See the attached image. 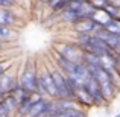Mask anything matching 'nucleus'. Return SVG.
<instances>
[{"label":"nucleus","mask_w":120,"mask_h":117,"mask_svg":"<svg viewBox=\"0 0 120 117\" xmlns=\"http://www.w3.org/2000/svg\"><path fill=\"white\" fill-rule=\"evenodd\" d=\"M37 73L38 67L32 59H27L23 65V70L17 75V81L20 88L26 94H35L37 93Z\"/></svg>","instance_id":"f257e3e1"},{"label":"nucleus","mask_w":120,"mask_h":117,"mask_svg":"<svg viewBox=\"0 0 120 117\" xmlns=\"http://www.w3.org/2000/svg\"><path fill=\"white\" fill-rule=\"evenodd\" d=\"M37 93H40L43 97L47 99H58L56 96V90L53 85V79L50 76L49 67L46 65H40L38 67V73H37Z\"/></svg>","instance_id":"f03ea898"},{"label":"nucleus","mask_w":120,"mask_h":117,"mask_svg":"<svg viewBox=\"0 0 120 117\" xmlns=\"http://www.w3.org/2000/svg\"><path fill=\"white\" fill-rule=\"evenodd\" d=\"M52 114H53V100L43 97L40 93H37L26 117H52Z\"/></svg>","instance_id":"7ed1b4c3"},{"label":"nucleus","mask_w":120,"mask_h":117,"mask_svg":"<svg viewBox=\"0 0 120 117\" xmlns=\"http://www.w3.org/2000/svg\"><path fill=\"white\" fill-rule=\"evenodd\" d=\"M55 52L62 55L65 59H68L73 64H82V58H84V52L78 47L76 43H59L55 44Z\"/></svg>","instance_id":"20e7f679"},{"label":"nucleus","mask_w":120,"mask_h":117,"mask_svg":"<svg viewBox=\"0 0 120 117\" xmlns=\"http://www.w3.org/2000/svg\"><path fill=\"white\" fill-rule=\"evenodd\" d=\"M49 72H50V76L53 79V85H55L58 99H73V96H71L70 90H68V87H67L65 75L62 73L59 68H56L55 65H53V67H49Z\"/></svg>","instance_id":"39448f33"},{"label":"nucleus","mask_w":120,"mask_h":117,"mask_svg":"<svg viewBox=\"0 0 120 117\" xmlns=\"http://www.w3.org/2000/svg\"><path fill=\"white\" fill-rule=\"evenodd\" d=\"M82 88H84V90L88 93V96L91 97L94 106H105L106 105V100L103 99L102 93H100L99 84H97V81L93 76H90V75H88L87 79L82 82Z\"/></svg>","instance_id":"423d86ee"},{"label":"nucleus","mask_w":120,"mask_h":117,"mask_svg":"<svg viewBox=\"0 0 120 117\" xmlns=\"http://www.w3.org/2000/svg\"><path fill=\"white\" fill-rule=\"evenodd\" d=\"M52 59H53V65H55L56 68H59V70H61L64 75H67V76H68V75L73 73L75 65H76V64L70 62L68 59H65L64 56L59 55L58 52H55V50L52 52Z\"/></svg>","instance_id":"0eeeda50"},{"label":"nucleus","mask_w":120,"mask_h":117,"mask_svg":"<svg viewBox=\"0 0 120 117\" xmlns=\"http://www.w3.org/2000/svg\"><path fill=\"white\" fill-rule=\"evenodd\" d=\"M73 29L78 35H91L97 29V26L91 18H85V20H81L76 24H73Z\"/></svg>","instance_id":"6e6552de"},{"label":"nucleus","mask_w":120,"mask_h":117,"mask_svg":"<svg viewBox=\"0 0 120 117\" xmlns=\"http://www.w3.org/2000/svg\"><path fill=\"white\" fill-rule=\"evenodd\" d=\"M18 85V81H17V75L15 73H11V70H8L6 73H3L0 76V87L3 88L6 94L11 93L15 87Z\"/></svg>","instance_id":"1a4fd4ad"},{"label":"nucleus","mask_w":120,"mask_h":117,"mask_svg":"<svg viewBox=\"0 0 120 117\" xmlns=\"http://www.w3.org/2000/svg\"><path fill=\"white\" fill-rule=\"evenodd\" d=\"M18 23V15L14 12V9L0 8V24L8 27H14Z\"/></svg>","instance_id":"9d476101"},{"label":"nucleus","mask_w":120,"mask_h":117,"mask_svg":"<svg viewBox=\"0 0 120 117\" xmlns=\"http://www.w3.org/2000/svg\"><path fill=\"white\" fill-rule=\"evenodd\" d=\"M35 96H37V93L35 94H26V96H24L23 99L18 102L17 109H15L14 116L15 117H26L27 113H29L30 105H32V102H34V99H35Z\"/></svg>","instance_id":"9b49d317"},{"label":"nucleus","mask_w":120,"mask_h":117,"mask_svg":"<svg viewBox=\"0 0 120 117\" xmlns=\"http://www.w3.org/2000/svg\"><path fill=\"white\" fill-rule=\"evenodd\" d=\"M73 108H81L75 102V99H55L53 100V114L67 111V109H73Z\"/></svg>","instance_id":"f8f14e48"},{"label":"nucleus","mask_w":120,"mask_h":117,"mask_svg":"<svg viewBox=\"0 0 120 117\" xmlns=\"http://www.w3.org/2000/svg\"><path fill=\"white\" fill-rule=\"evenodd\" d=\"M75 102L78 103V106H81V108H84V109H90V108H93L94 106V103H93V100H91V97L88 96V93L84 90V88H81V90H78L76 93H75Z\"/></svg>","instance_id":"ddd939ff"},{"label":"nucleus","mask_w":120,"mask_h":117,"mask_svg":"<svg viewBox=\"0 0 120 117\" xmlns=\"http://www.w3.org/2000/svg\"><path fill=\"white\" fill-rule=\"evenodd\" d=\"M59 14V20L61 21H64V23H67V24H76L78 21H79V18H78V15H76V12L75 11H71V9H67V8H64L61 12H58Z\"/></svg>","instance_id":"4468645a"},{"label":"nucleus","mask_w":120,"mask_h":117,"mask_svg":"<svg viewBox=\"0 0 120 117\" xmlns=\"http://www.w3.org/2000/svg\"><path fill=\"white\" fill-rule=\"evenodd\" d=\"M52 117H88V111L84 108H73V109H67L62 113H56Z\"/></svg>","instance_id":"2eb2a0df"},{"label":"nucleus","mask_w":120,"mask_h":117,"mask_svg":"<svg viewBox=\"0 0 120 117\" xmlns=\"http://www.w3.org/2000/svg\"><path fill=\"white\" fill-rule=\"evenodd\" d=\"M88 70H87V67H85L84 64H76L75 65V70H73V73L71 75H68V76H71V78H75V79H78L79 82H84L85 79H87L88 76Z\"/></svg>","instance_id":"dca6fc26"},{"label":"nucleus","mask_w":120,"mask_h":117,"mask_svg":"<svg viewBox=\"0 0 120 117\" xmlns=\"http://www.w3.org/2000/svg\"><path fill=\"white\" fill-rule=\"evenodd\" d=\"M91 20L96 23V26H97V27H103L109 20H111V18H109V17H108V14H106V12L102 9V11H96V12H94L93 17H91Z\"/></svg>","instance_id":"f3484780"},{"label":"nucleus","mask_w":120,"mask_h":117,"mask_svg":"<svg viewBox=\"0 0 120 117\" xmlns=\"http://www.w3.org/2000/svg\"><path fill=\"white\" fill-rule=\"evenodd\" d=\"M17 37V32L14 30V27L2 26L0 24V41H11Z\"/></svg>","instance_id":"a211bd4d"},{"label":"nucleus","mask_w":120,"mask_h":117,"mask_svg":"<svg viewBox=\"0 0 120 117\" xmlns=\"http://www.w3.org/2000/svg\"><path fill=\"white\" fill-rule=\"evenodd\" d=\"M103 29L108 34H111V35L120 37V21L119 20H109L108 23L103 26Z\"/></svg>","instance_id":"6ab92c4d"},{"label":"nucleus","mask_w":120,"mask_h":117,"mask_svg":"<svg viewBox=\"0 0 120 117\" xmlns=\"http://www.w3.org/2000/svg\"><path fill=\"white\" fill-rule=\"evenodd\" d=\"M47 6H49V9L53 11V12H61L62 9L67 6V2H65V0H50Z\"/></svg>","instance_id":"aec40b11"},{"label":"nucleus","mask_w":120,"mask_h":117,"mask_svg":"<svg viewBox=\"0 0 120 117\" xmlns=\"http://www.w3.org/2000/svg\"><path fill=\"white\" fill-rule=\"evenodd\" d=\"M3 100H5V103L8 105V108L11 109L12 113H15V109H17V105H18V100L15 99V97L12 96L11 93H9V94H6V96L3 97Z\"/></svg>","instance_id":"412c9836"},{"label":"nucleus","mask_w":120,"mask_h":117,"mask_svg":"<svg viewBox=\"0 0 120 117\" xmlns=\"http://www.w3.org/2000/svg\"><path fill=\"white\" fill-rule=\"evenodd\" d=\"M0 117H14V113L8 108L5 100H0Z\"/></svg>","instance_id":"4be33fe9"},{"label":"nucleus","mask_w":120,"mask_h":117,"mask_svg":"<svg viewBox=\"0 0 120 117\" xmlns=\"http://www.w3.org/2000/svg\"><path fill=\"white\" fill-rule=\"evenodd\" d=\"M91 6H93L96 11H102V9H105L106 6L109 5V2L108 0H91Z\"/></svg>","instance_id":"5701e85b"},{"label":"nucleus","mask_w":120,"mask_h":117,"mask_svg":"<svg viewBox=\"0 0 120 117\" xmlns=\"http://www.w3.org/2000/svg\"><path fill=\"white\" fill-rule=\"evenodd\" d=\"M18 0H0V8H8V9H14L17 6Z\"/></svg>","instance_id":"b1692460"},{"label":"nucleus","mask_w":120,"mask_h":117,"mask_svg":"<svg viewBox=\"0 0 120 117\" xmlns=\"http://www.w3.org/2000/svg\"><path fill=\"white\" fill-rule=\"evenodd\" d=\"M5 96H6V93L3 91V88L0 87V100H3V97H5Z\"/></svg>","instance_id":"393cba45"},{"label":"nucleus","mask_w":120,"mask_h":117,"mask_svg":"<svg viewBox=\"0 0 120 117\" xmlns=\"http://www.w3.org/2000/svg\"><path fill=\"white\" fill-rule=\"evenodd\" d=\"M38 2L41 3V5H49V2H50V0H38Z\"/></svg>","instance_id":"a878e982"},{"label":"nucleus","mask_w":120,"mask_h":117,"mask_svg":"<svg viewBox=\"0 0 120 117\" xmlns=\"http://www.w3.org/2000/svg\"><path fill=\"white\" fill-rule=\"evenodd\" d=\"M3 50H5V46H3V43H0V53H2Z\"/></svg>","instance_id":"bb28decb"},{"label":"nucleus","mask_w":120,"mask_h":117,"mask_svg":"<svg viewBox=\"0 0 120 117\" xmlns=\"http://www.w3.org/2000/svg\"><path fill=\"white\" fill-rule=\"evenodd\" d=\"M117 20L120 21V11H119V15H117Z\"/></svg>","instance_id":"cd10ccee"},{"label":"nucleus","mask_w":120,"mask_h":117,"mask_svg":"<svg viewBox=\"0 0 120 117\" xmlns=\"http://www.w3.org/2000/svg\"><path fill=\"white\" fill-rule=\"evenodd\" d=\"M114 117H120V113H119V114H116V116H114Z\"/></svg>","instance_id":"c85d7f7f"},{"label":"nucleus","mask_w":120,"mask_h":117,"mask_svg":"<svg viewBox=\"0 0 120 117\" xmlns=\"http://www.w3.org/2000/svg\"><path fill=\"white\" fill-rule=\"evenodd\" d=\"M108 2H112V0H108Z\"/></svg>","instance_id":"c756f323"}]
</instances>
